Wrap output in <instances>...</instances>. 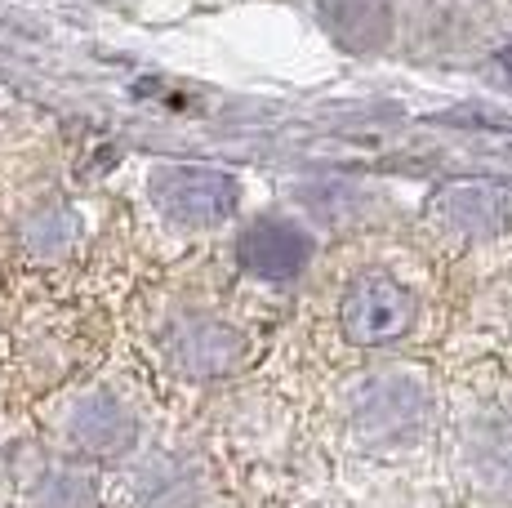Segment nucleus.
I'll use <instances>...</instances> for the list:
<instances>
[{"instance_id":"1","label":"nucleus","mask_w":512,"mask_h":508,"mask_svg":"<svg viewBox=\"0 0 512 508\" xmlns=\"http://www.w3.org/2000/svg\"><path fill=\"white\" fill-rule=\"evenodd\" d=\"M334 321H339L343 344L352 348L401 344L423 321L419 286L392 268H361L357 277L343 281L339 299H334Z\"/></svg>"},{"instance_id":"2","label":"nucleus","mask_w":512,"mask_h":508,"mask_svg":"<svg viewBox=\"0 0 512 508\" xmlns=\"http://www.w3.org/2000/svg\"><path fill=\"white\" fill-rule=\"evenodd\" d=\"M152 197L183 228H214L232 214L236 183L205 165H165L152 179Z\"/></svg>"},{"instance_id":"3","label":"nucleus","mask_w":512,"mask_h":508,"mask_svg":"<svg viewBox=\"0 0 512 508\" xmlns=\"http://www.w3.org/2000/svg\"><path fill=\"white\" fill-rule=\"evenodd\" d=\"M63 433L72 442V451L81 455H121L134 446V424L130 406L121 402L107 388H90V393H76L63 406Z\"/></svg>"},{"instance_id":"4","label":"nucleus","mask_w":512,"mask_h":508,"mask_svg":"<svg viewBox=\"0 0 512 508\" xmlns=\"http://www.w3.org/2000/svg\"><path fill=\"white\" fill-rule=\"evenodd\" d=\"M308 237L299 228L281 219H259L254 228H245L241 246H236V259H241V272L254 281H290L308 268Z\"/></svg>"},{"instance_id":"5","label":"nucleus","mask_w":512,"mask_h":508,"mask_svg":"<svg viewBox=\"0 0 512 508\" xmlns=\"http://www.w3.org/2000/svg\"><path fill=\"white\" fill-rule=\"evenodd\" d=\"M236 348H241L236 330L214 317H187L165 339V353L183 375H219L236 361Z\"/></svg>"},{"instance_id":"6","label":"nucleus","mask_w":512,"mask_h":508,"mask_svg":"<svg viewBox=\"0 0 512 508\" xmlns=\"http://www.w3.org/2000/svg\"><path fill=\"white\" fill-rule=\"evenodd\" d=\"M504 67H508V76H512V50L504 54Z\"/></svg>"}]
</instances>
